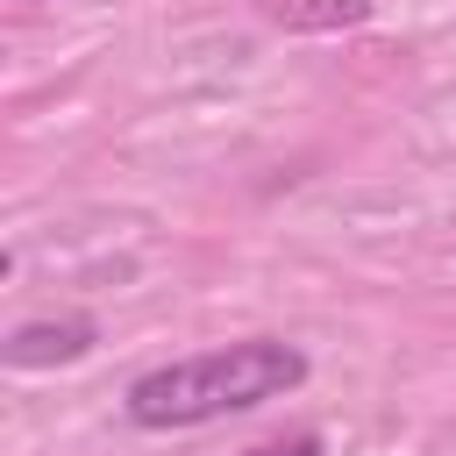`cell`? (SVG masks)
Here are the masks:
<instances>
[{
    "label": "cell",
    "instance_id": "277c9868",
    "mask_svg": "<svg viewBox=\"0 0 456 456\" xmlns=\"http://www.w3.org/2000/svg\"><path fill=\"white\" fill-rule=\"evenodd\" d=\"M242 456H321V435L306 428V435H278V442H256V449H242Z\"/></svg>",
    "mask_w": 456,
    "mask_h": 456
},
{
    "label": "cell",
    "instance_id": "6da1fadb",
    "mask_svg": "<svg viewBox=\"0 0 456 456\" xmlns=\"http://www.w3.org/2000/svg\"><path fill=\"white\" fill-rule=\"evenodd\" d=\"M306 385V349L299 342H278V335H249V342H228V349H207V356H178V363H157L142 370L121 406L135 428H200V420H221V413H249L264 399H285Z\"/></svg>",
    "mask_w": 456,
    "mask_h": 456
},
{
    "label": "cell",
    "instance_id": "3957f363",
    "mask_svg": "<svg viewBox=\"0 0 456 456\" xmlns=\"http://www.w3.org/2000/svg\"><path fill=\"white\" fill-rule=\"evenodd\" d=\"M370 14H378V0H271V21H278V28H299V36L363 28Z\"/></svg>",
    "mask_w": 456,
    "mask_h": 456
},
{
    "label": "cell",
    "instance_id": "7a4b0ae2",
    "mask_svg": "<svg viewBox=\"0 0 456 456\" xmlns=\"http://www.w3.org/2000/svg\"><path fill=\"white\" fill-rule=\"evenodd\" d=\"M93 342H100V321H93V314H64V321H21V328L0 342V356H7L14 370H50V363L93 356Z\"/></svg>",
    "mask_w": 456,
    "mask_h": 456
}]
</instances>
